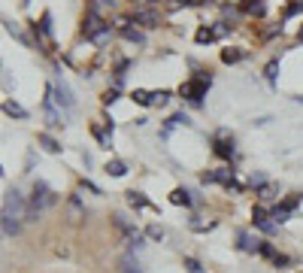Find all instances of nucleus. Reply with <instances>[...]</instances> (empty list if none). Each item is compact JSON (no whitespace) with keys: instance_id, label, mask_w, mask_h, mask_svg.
<instances>
[{"instance_id":"nucleus-10","label":"nucleus","mask_w":303,"mask_h":273,"mask_svg":"<svg viewBox=\"0 0 303 273\" xmlns=\"http://www.w3.org/2000/svg\"><path fill=\"white\" fill-rule=\"evenodd\" d=\"M103 170L109 173V176H125L128 173V164L125 161H118V158H112V161H106V167Z\"/></svg>"},{"instance_id":"nucleus-31","label":"nucleus","mask_w":303,"mask_h":273,"mask_svg":"<svg viewBox=\"0 0 303 273\" xmlns=\"http://www.w3.org/2000/svg\"><path fill=\"white\" fill-rule=\"evenodd\" d=\"M212 31H215V36H225V34H228V25H225V22H218Z\"/></svg>"},{"instance_id":"nucleus-30","label":"nucleus","mask_w":303,"mask_h":273,"mask_svg":"<svg viewBox=\"0 0 303 273\" xmlns=\"http://www.w3.org/2000/svg\"><path fill=\"white\" fill-rule=\"evenodd\" d=\"M115 101H118V91H115V88H109V91L103 94V103H115Z\"/></svg>"},{"instance_id":"nucleus-4","label":"nucleus","mask_w":303,"mask_h":273,"mask_svg":"<svg viewBox=\"0 0 303 273\" xmlns=\"http://www.w3.org/2000/svg\"><path fill=\"white\" fill-rule=\"evenodd\" d=\"M55 94H58V103H61L64 109H73V106H76V94H73V88H70L67 82H64L61 73H58V79H55Z\"/></svg>"},{"instance_id":"nucleus-26","label":"nucleus","mask_w":303,"mask_h":273,"mask_svg":"<svg viewBox=\"0 0 303 273\" xmlns=\"http://www.w3.org/2000/svg\"><path fill=\"white\" fill-rule=\"evenodd\" d=\"M185 267H188V273H203V267H200L197 258H185Z\"/></svg>"},{"instance_id":"nucleus-12","label":"nucleus","mask_w":303,"mask_h":273,"mask_svg":"<svg viewBox=\"0 0 303 273\" xmlns=\"http://www.w3.org/2000/svg\"><path fill=\"white\" fill-rule=\"evenodd\" d=\"M170 201H173L176 206H191V194H188L185 188H176V191L170 194Z\"/></svg>"},{"instance_id":"nucleus-17","label":"nucleus","mask_w":303,"mask_h":273,"mask_svg":"<svg viewBox=\"0 0 303 273\" xmlns=\"http://www.w3.org/2000/svg\"><path fill=\"white\" fill-rule=\"evenodd\" d=\"M194 40H197V43H212V40H215V31H212V28H200V31H197V36H194Z\"/></svg>"},{"instance_id":"nucleus-29","label":"nucleus","mask_w":303,"mask_h":273,"mask_svg":"<svg viewBox=\"0 0 303 273\" xmlns=\"http://www.w3.org/2000/svg\"><path fill=\"white\" fill-rule=\"evenodd\" d=\"M146 234H149V237H152V240H161V237H164V231H161L158 225H152V228H149Z\"/></svg>"},{"instance_id":"nucleus-20","label":"nucleus","mask_w":303,"mask_h":273,"mask_svg":"<svg viewBox=\"0 0 303 273\" xmlns=\"http://www.w3.org/2000/svg\"><path fill=\"white\" fill-rule=\"evenodd\" d=\"M170 101V91H152V106H164Z\"/></svg>"},{"instance_id":"nucleus-1","label":"nucleus","mask_w":303,"mask_h":273,"mask_svg":"<svg viewBox=\"0 0 303 273\" xmlns=\"http://www.w3.org/2000/svg\"><path fill=\"white\" fill-rule=\"evenodd\" d=\"M209 82H212V76H209V73L203 76V73H200V76H194L191 82H185V85L179 88V94H182V98H188V101H194V103H200L203 94H206V88H209Z\"/></svg>"},{"instance_id":"nucleus-14","label":"nucleus","mask_w":303,"mask_h":273,"mask_svg":"<svg viewBox=\"0 0 303 273\" xmlns=\"http://www.w3.org/2000/svg\"><path fill=\"white\" fill-rule=\"evenodd\" d=\"M3 234H6V237H15V234H18V222H15L12 216H3Z\"/></svg>"},{"instance_id":"nucleus-18","label":"nucleus","mask_w":303,"mask_h":273,"mask_svg":"<svg viewBox=\"0 0 303 273\" xmlns=\"http://www.w3.org/2000/svg\"><path fill=\"white\" fill-rule=\"evenodd\" d=\"M179 125H182V128H185V125H191L185 112H176V115H173V119H170V122H167V128H179Z\"/></svg>"},{"instance_id":"nucleus-32","label":"nucleus","mask_w":303,"mask_h":273,"mask_svg":"<svg viewBox=\"0 0 303 273\" xmlns=\"http://www.w3.org/2000/svg\"><path fill=\"white\" fill-rule=\"evenodd\" d=\"M300 43H303V25H300Z\"/></svg>"},{"instance_id":"nucleus-6","label":"nucleus","mask_w":303,"mask_h":273,"mask_svg":"<svg viewBox=\"0 0 303 273\" xmlns=\"http://www.w3.org/2000/svg\"><path fill=\"white\" fill-rule=\"evenodd\" d=\"M261 246H264V243L255 240L249 231H239V249H243V252H261Z\"/></svg>"},{"instance_id":"nucleus-19","label":"nucleus","mask_w":303,"mask_h":273,"mask_svg":"<svg viewBox=\"0 0 303 273\" xmlns=\"http://www.w3.org/2000/svg\"><path fill=\"white\" fill-rule=\"evenodd\" d=\"M264 76H267V82H276V79H279V61H270L267 70H264Z\"/></svg>"},{"instance_id":"nucleus-15","label":"nucleus","mask_w":303,"mask_h":273,"mask_svg":"<svg viewBox=\"0 0 303 273\" xmlns=\"http://www.w3.org/2000/svg\"><path fill=\"white\" fill-rule=\"evenodd\" d=\"M139 106H152V91H143V88H134V94H131Z\"/></svg>"},{"instance_id":"nucleus-16","label":"nucleus","mask_w":303,"mask_h":273,"mask_svg":"<svg viewBox=\"0 0 303 273\" xmlns=\"http://www.w3.org/2000/svg\"><path fill=\"white\" fill-rule=\"evenodd\" d=\"M239 58H243L239 49H225V52H221V61H225V64H236Z\"/></svg>"},{"instance_id":"nucleus-2","label":"nucleus","mask_w":303,"mask_h":273,"mask_svg":"<svg viewBox=\"0 0 303 273\" xmlns=\"http://www.w3.org/2000/svg\"><path fill=\"white\" fill-rule=\"evenodd\" d=\"M49 204H55V194H52V188L46 185V182H36L34 185V198H31V219H34L36 212L43 209V206H49Z\"/></svg>"},{"instance_id":"nucleus-22","label":"nucleus","mask_w":303,"mask_h":273,"mask_svg":"<svg viewBox=\"0 0 303 273\" xmlns=\"http://www.w3.org/2000/svg\"><path fill=\"white\" fill-rule=\"evenodd\" d=\"M273 222H276V225L288 222V209H285V206H276V209H273Z\"/></svg>"},{"instance_id":"nucleus-23","label":"nucleus","mask_w":303,"mask_h":273,"mask_svg":"<svg viewBox=\"0 0 303 273\" xmlns=\"http://www.w3.org/2000/svg\"><path fill=\"white\" fill-rule=\"evenodd\" d=\"M39 31H43L46 36H52V15H49V12L39 18Z\"/></svg>"},{"instance_id":"nucleus-21","label":"nucleus","mask_w":303,"mask_h":273,"mask_svg":"<svg viewBox=\"0 0 303 273\" xmlns=\"http://www.w3.org/2000/svg\"><path fill=\"white\" fill-rule=\"evenodd\" d=\"M122 270H125V273H139L136 258H122Z\"/></svg>"},{"instance_id":"nucleus-9","label":"nucleus","mask_w":303,"mask_h":273,"mask_svg":"<svg viewBox=\"0 0 303 273\" xmlns=\"http://www.w3.org/2000/svg\"><path fill=\"white\" fill-rule=\"evenodd\" d=\"M3 112H6V115H12V119H28V109H25V106H18L15 101L3 103Z\"/></svg>"},{"instance_id":"nucleus-5","label":"nucleus","mask_w":303,"mask_h":273,"mask_svg":"<svg viewBox=\"0 0 303 273\" xmlns=\"http://www.w3.org/2000/svg\"><path fill=\"white\" fill-rule=\"evenodd\" d=\"M252 219H255V225H258V228H264V231H276V222H270L273 216H267V209L255 206V209H252Z\"/></svg>"},{"instance_id":"nucleus-3","label":"nucleus","mask_w":303,"mask_h":273,"mask_svg":"<svg viewBox=\"0 0 303 273\" xmlns=\"http://www.w3.org/2000/svg\"><path fill=\"white\" fill-rule=\"evenodd\" d=\"M31 209L25 206L22 201V194L12 188V191H6V198H3V216H12V219H22V216H28Z\"/></svg>"},{"instance_id":"nucleus-13","label":"nucleus","mask_w":303,"mask_h":273,"mask_svg":"<svg viewBox=\"0 0 303 273\" xmlns=\"http://www.w3.org/2000/svg\"><path fill=\"white\" fill-rule=\"evenodd\" d=\"M215 155H221V158H231V155H234V143L221 136V140L215 143Z\"/></svg>"},{"instance_id":"nucleus-8","label":"nucleus","mask_w":303,"mask_h":273,"mask_svg":"<svg viewBox=\"0 0 303 273\" xmlns=\"http://www.w3.org/2000/svg\"><path fill=\"white\" fill-rule=\"evenodd\" d=\"M134 22H139L143 28H158V15H155V12H149V9L134 12Z\"/></svg>"},{"instance_id":"nucleus-11","label":"nucleus","mask_w":303,"mask_h":273,"mask_svg":"<svg viewBox=\"0 0 303 273\" xmlns=\"http://www.w3.org/2000/svg\"><path fill=\"white\" fill-rule=\"evenodd\" d=\"M36 140H39V146H43L46 152H52V155H58V152H61V146H58V140H55V136H49V134H39Z\"/></svg>"},{"instance_id":"nucleus-27","label":"nucleus","mask_w":303,"mask_h":273,"mask_svg":"<svg viewBox=\"0 0 303 273\" xmlns=\"http://www.w3.org/2000/svg\"><path fill=\"white\" fill-rule=\"evenodd\" d=\"M6 31H9L12 36H15V40H22V43H28V40H25V34L18 31V25H12V22H6Z\"/></svg>"},{"instance_id":"nucleus-24","label":"nucleus","mask_w":303,"mask_h":273,"mask_svg":"<svg viewBox=\"0 0 303 273\" xmlns=\"http://www.w3.org/2000/svg\"><path fill=\"white\" fill-rule=\"evenodd\" d=\"M122 34L128 36V40H134V43H143V34L134 31V28H128V25H122Z\"/></svg>"},{"instance_id":"nucleus-28","label":"nucleus","mask_w":303,"mask_h":273,"mask_svg":"<svg viewBox=\"0 0 303 273\" xmlns=\"http://www.w3.org/2000/svg\"><path fill=\"white\" fill-rule=\"evenodd\" d=\"M261 198H264V201L276 198V188H273V185H261Z\"/></svg>"},{"instance_id":"nucleus-25","label":"nucleus","mask_w":303,"mask_h":273,"mask_svg":"<svg viewBox=\"0 0 303 273\" xmlns=\"http://www.w3.org/2000/svg\"><path fill=\"white\" fill-rule=\"evenodd\" d=\"M249 12H252V15H267V6H264L261 0H255V3L249 6Z\"/></svg>"},{"instance_id":"nucleus-7","label":"nucleus","mask_w":303,"mask_h":273,"mask_svg":"<svg viewBox=\"0 0 303 273\" xmlns=\"http://www.w3.org/2000/svg\"><path fill=\"white\" fill-rule=\"evenodd\" d=\"M128 204L136 206V209H158L155 204H149V201H146V194H143V191H134V188L128 191Z\"/></svg>"}]
</instances>
